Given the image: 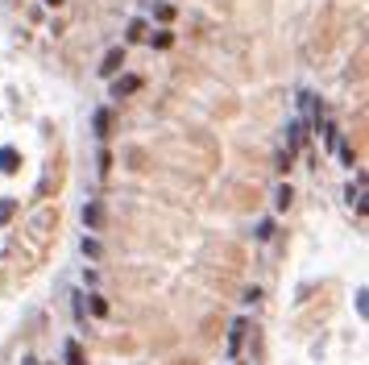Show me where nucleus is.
Here are the masks:
<instances>
[{
  "mask_svg": "<svg viewBox=\"0 0 369 365\" xmlns=\"http://www.w3.org/2000/svg\"><path fill=\"white\" fill-rule=\"evenodd\" d=\"M274 204H278V208H287V204H291V187H278V195H274Z\"/></svg>",
  "mask_w": 369,
  "mask_h": 365,
  "instance_id": "14",
  "label": "nucleus"
},
{
  "mask_svg": "<svg viewBox=\"0 0 369 365\" xmlns=\"http://www.w3.org/2000/svg\"><path fill=\"white\" fill-rule=\"evenodd\" d=\"M129 42H145V21H129Z\"/></svg>",
  "mask_w": 369,
  "mask_h": 365,
  "instance_id": "9",
  "label": "nucleus"
},
{
  "mask_svg": "<svg viewBox=\"0 0 369 365\" xmlns=\"http://www.w3.org/2000/svg\"><path fill=\"white\" fill-rule=\"evenodd\" d=\"M120 66H125V46H112V50L100 58V75H104V79H116Z\"/></svg>",
  "mask_w": 369,
  "mask_h": 365,
  "instance_id": "1",
  "label": "nucleus"
},
{
  "mask_svg": "<svg viewBox=\"0 0 369 365\" xmlns=\"http://www.w3.org/2000/svg\"><path fill=\"white\" fill-rule=\"evenodd\" d=\"M0 170H4V175H17V170H21V154H17L12 145H0Z\"/></svg>",
  "mask_w": 369,
  "mask_h": 365,
  "instance_id": "4",
  "label": "nucleus"
},
{
  "mask_svg": "<svg viewBox=\"0 0 369 365\" xmlns=\"http://www.w3.org/2000/svg\"><path fill=\"white\" fill-rule=\"evenodd\" d=\"M12 212H17V199H0V224H8Z\"/></svg>",
  "mask_w": 369,
  "mask_h": 365,
  "instance_id": "11",
  "label": "nucleus"
},
{
  "mask_svg": "<svg viewBox=\"0 0 369 365\" xmlns=\"http://www.w3.org/2000/svg\"><path fill=\"white\" fill-rule=\"evenodd\" d=\"M91 129H96V137H100V141H108V137H112V112H108V108H96Z\"/></svg>",
  "mask_w": 369,
  "mask_h": 365,
  "instance_id": "2",
  "label": "nucleus"
},
{
  "mask_svg": "<svg viewBox=\"0 0 369 365\" xmlns=\"http://www.w3.org/2000/svg\"><path fill=\"white\" fill-rule=\"evenodd\" d=\"M62 362H66V365H87L83 345H79V341H66V345H62Z\"/></svg>",
  "mask_w": 369,
  "mask_h": 365,
  "instance_id": "5",
  "label": "nucleus"
},
{
  "mask_svg": "<svg viewBox=\"0 0 369 365\" xmlns=\"http://www.w3.org/2000/svg\"><path fill=\"white\" fill-rule=\"evenodd\" d=\"M349 204H357V212H366V175H357V183H349Z\"/></svg>",
  "mask_w": 369,
  "mask_h": 365,
  "instance_id": "6",
  "label": "nucleus"
},
{
  "mask_svg": "<svg viewBox=\"0 0 369 365\" xmlns=\"http://www.w3.org/2000/svg\"><path fill=\"white\" fill-rule=\"evenodd\" d=\"M150 42H154L158 50H170V42H174V33H166V29H158V33H154Z\"/></svg>",
  "mask_w": 369,
  "mask_h": 365,
  "instance_id": "10",
  "label": "nucleus"
},
{
  "mask_svg": "<svg viewBox=\"0 0 369 365\" xmlns=\"http://www.w3.org/2000/svg\"><path fill=\"white\" fill-rule=\"evenodd\" d=\"M83 253H87V258H100V241L87 237V241H83Z\"/></svg>",
  "mask_w": 369,
  "mask_h": 365,
  "instance_id": "15",
  "label": "nucleus"
},
{
  "mask_svg": "<svg viewBox=\"0 0 369 365\" xmlns=\"http://www.w3.org/2000/svg\"><path fill=\"white\" fill-rule=\"evenodd\" d=\"M141 87V79L137 75H125V79H112V100H125V96H133Z\"/></svg>",
  "mask_w": 369,
  "mask_h": 365,
  "instance_id": "3",
  "label": "nucleus"
},
{
  "mask_svg": "<svg viewBox=\"0 0 369 365\" xmlns=\"http://www.w3.org/2000/svg\"><path fill=\"white\" fill-rule=\"evenodd\" d=\"M46 4H50V8H58V4H62V0H46Z\"/></svg>",
  "mask_w": 369,
  "mask_h": 365,
  "instance_id": "16",
  "label": "nucleus"
},
{
  "mask_svg": "<svg viewBox=\"0 0 369 365\" xmlns=\"http://www.w3.org/2000/svg\"><path fill=\"white\" fill-rule=\"evenodd\" d=\"M245 332H249V320H237L233 324V337H228V353H237L245 345Z\"/></svg>",
  "mask_w": 369,
  "mask_h": 365,
  "instance_id": "7",
  "label": "nucleus"
},
{
  "mask_svg": "<svg viewBox=\"0 0 369 365\" xmlns=\"http://www.w3.org/2000/svg\"><path fill=\"white\" fill-rule=\"evenodd\" d=\"M83 224H87V229H100V224H104V208H100V204H87V208H83Z\"/></svg>",
  "mask_w": 369,
  "mask_h": 365,
  "instance_id": "8",
  "label": "nucleus"
},
{
  "mask_svg": "<svg viewBox=\"0 0 369 365\" xmlns=\"http://www.w3.org/2000/svg\"><path fill=\"white\" fill-rule=\"evenodd\" d=\"M336 150H341V158H345V162L353 166V145H349V141H336Z\"/></svg>",
  "mask_w": 369,
  "mask_h": 365,
  "instance_id": "13",
  "label": "nucleus"
},
{
  "mask_svg": "<svg viewBox=\"0 0 369 365\" xmlns=\"http://www.w3.org/2000/svg\"><path fill=\"white\" fill-rule=\"evenodd\" d=\"M154 17L166 25V21H174V8H170V4H154Z\"/></svg>",
  "mask_w": 369,
  "mask_h": 365,
  "instance_id": "12",
  "label": "nucleus"
}]
</instances>
